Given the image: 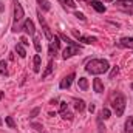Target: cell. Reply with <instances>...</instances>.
I'll list each match as a JSON object with an SVG mask.
<instances>
[{
	"mask_svg": "<svg viewBox=\"0 0 133 133\" xmlns=\"http://www.w3.org/2000/svg\"><path fill=\"white\" fill-rule=\"evenodd\" d=\"M108 68H110V64L105 59H91L85 65L87 73H90V74H104L108 71Z\"/></svg>",
	"mask_w": 133,
	"mask_h": 133,
	"instance_id": "obj_1",
	"label": "cell"
},
{
	"mask_svg": "<svg viewBox=\"0 0 133 133\" xmlns=\"http://www.w3.org/2000/svg\"><path fill=\"white\" fill-rule=\"evenodd\" d=\"M111 108L116 113V116H122L125 110V96L122 93H115L111 98Z\"/></svg>",
	"mask_w": 133,
	"mask_h": 133,
	"instance_id": "obj_2",
	"label": "cell"
},
{
	"mask_svg": "<svg viewBox=\"0 0 133 133\" xmlns=\"http://www.w3.org/2000/svg\"><path fill=\"white\" fill-rule=\"evenodd\" d=\"M12 2H14V23H12V31L17 33V31H22L20 26H19V23H20V20L23 19L25 11H23L22 5H20L17 0H12Z\"/></svg>",
	"mask_w": 133,
	"mask_h": 133,
	"instance_id": "obj_3",
	"label": "cell"
},
{
	"mask_svg": "<svg viewBox=\"0 0 133 133\" xmlns=\"http://www.w3.org/2000/svg\"><path fill=\"white\" fill-rule=\"evenodd\" d=\"M115 6L124 12H129V14H133V2L132 0H116Z\"/></svg>",
	"mask_w": 133,
	"mask_h": 133,
	"instance_id": "obj_4",
	"label": "cell"
},
{
	"mask_svg": "<svg viewBox=\"0 0 133 133\" xmlns=\"http://www.w3.org/2000/svg\"><path fill=\"white\" fill-rule=\"evenodd\" d=\"M39 22H40V26H42V30H43V34H45V37L48 39V40H53V33H51V30H50V26L46 25V22H45V19H43V16H42V12H39Z\"/></svg>",
	"mask_w": 133,
	"mask_h": 133,
	"instance_id": "obj_5",
	"label": "cell"
},
{
	"mask_svg": "<svg viewBox=\"0 0 133 133\" xmlns=\"http://www.w3.org/2000/svg\"><path fill=\"white\" fill-rule=\"evenodd\" d=\"M79 46H71V45H66V48L64 50V59H70V57H73L74 54H77L79 53Z\"/></svg>",
	"mask_w": 133,
	"mask_h": 133,
	"instance_id": "obj_6",
	"label": "cell"
},
{
	"mask_svg": "<svg viewBox=\"0 0 133 133\" xmlns=\"http://www.w3.org/2000/svg\"><path fill=\"white\" fill-rule=\"evenodd\" d=\"M22 30H23L26 34H30V36H34V34H36V28H34V23H33L31 19H26V20L23 22Z\"/></svg>",
	"mask_w": 133,
	"mask_h": 133,
	"instance_id": "obj_7",
	"label": "cell"
},
{
	"mask_svg": "<svg viewBox=\"0 0 133 133\" xmlns=\"http://www.w3.org/2000/svg\"><path fill=\"white\" fill-rule=\"evenodd\" d=\"M74 73H71V74H68V76H65L62 81H61V84H59V87L62 88V90H65V88H70L71 87V84H73V81H74Z\"/></svg>",
	"mask_w": 133,
	"mask_h": 133,
	"instance_id": "obj_8",
	"label": "cell"
},
{
	"mask_svg": "<svg viewBox=\"0 0 133 133\" xmlns=\"http://www.w3.org/2000/svg\"><path fill=\"white\" fill-rule=\"evenodd\" d=\"M73 34H74L81 42H84V43H95V42H98L96 37H91V36H81L77 31H73Z\"/></svg>",
	"mask_w": 133,
	"mask_h": 133,
	"instance_id": "obj_9",
	"label": "cell"
},
{
	"mask_svg": "<svg viewBox=\"0 0 133 133\" xmlns=\"http://www.w3.org/2000/svg\"><path fill=\"white\" fill-rule=\"evenodd\" d=\"M119 45L124 48H132L133 50V37H122L119 40Z\"/></svg>",
	"mask_w": 133,
	"mask_h": 133,
	"instance_id": "obj_10",
	"label": "cell"
},
{
	"mask_svg": "<svg viewBox=\"0 0 133 133\" xmlns=\"http://www.w3.org/2000/svg\"><path fill=\"white\" fill-rule=\"evenodd\" d=\"M90 5H91V8H93V9H96L98 12H105V9H107V8H105V5H102L101 2H98V0H91V3H90Z\"/></svg>",
	"mask_w": 133,
	"mask_h": 133,
	"instance_id": "obj_11",
	"label": "cell"
},
{
	"mask_svg": "<svg viewBox=\"0 0 133 133\" xmlns=\"http://www.w3.org/2000/svg\"><path fill=\"white\" fill-rule=\"evenodd\" d=\"M124 133H133V116H129L124 125Z\"/></svg>",
	"mask_w": 133,
	"mask_h": 133,
	"instance_id": "obj_12",
	"label": "cell"
},
{
	"mask_svg": "<svg viewBox=\"0 0 133 133\" xmlns=\"http://www.w3.org/2000/svg\"><path fill=\"white\" fill-rule=\"evenodd\" d=\"M93 87H95V91L96 93H102L104 91V84H102L101 79H95L93 81Z\"/></svg>",
	"mask_w": 133,
	"mask_h": 133,
	"instance_id": "obj_13",
	"label": "cell"
},
{
	"mask_svg": "<svg viewBox=\"0 0 133 133\" xmlns=\"http://www.w3.org/2000/svg\"><path fill=\"white\" fill-rule=\"evenodd\" d=\"M34 66H33V70H34V73H39L40 71V62H42V59H40V56L39 54H36L34 56Z\"/></svg>",
	"mask_w": 133,
	"mask_h": 133,
	"instance_id": "obj_14",
	"label": "cell"
},
{
	"mask_svg": "<svg viewBox=\"0 0 133 133\" xmlns=\"http://www.w3.org/2000/svg\"><path fill=\"white\" fill-rule=\"evenodd\" d=\"M59 37H61V39H62L64 42H66V45H71V46H79V48H82V46H81L79 43H76V42H73V40H71L70 37H66L65 34H59Z\"/></svg>",
	"mask_w": 133,
	"mask_h": 133,
	"instance_id": "obj_15",
	"label": "cell"
},
{
	"mask_svg": "<svg viewBox=\"0 0 133 133\" xmlns=\"http://www.w3.org/2000/svg\"><path fill=\"white\" fill-rule=\"evenodd\" d=\"M59 3H61L64 8H70V9L76 8V3H74V0H59Z\"/></svg>",
	"mask_w": 133,
	"mask_h": 133,
	"instance_id": "obj_16",
	"label": "cell"
},
{
	"mask_svg": "<svg viewBox=\"0 0 133 133\" xmlns=\"http://www.w3.org/2000/svg\"><path fill=\"white\" fill-rule=\"evenodd\" d=\"M37 3H39V6H40L43 11H50V9H51V5H50L48 0H37Z\"/></svg>",
	"mask_w": 133,
	"mask_h": 133,
	"instance_id": "obj_17",
	"label": "cell"
},
{
	"mask_svg": "<svg viewBox=\"0 0 133 133\" xmlns=\"http://www.w3.org/2000/svg\"><path fill=\"white\" fill-rule=\"evenodd\" d=\"M74 108L77 110V111H84V108H85V102L82 99H76L74 101Z\"/></svg>",
	"mask_w": 133,
	"mask_h": 133,
	"instance_id": "obj_18",
	"label": "cell"
},
{
	"mask_svg": "<svg viewBox=\"0 0 133 133\" xmlns=\"http://www.w3.org/2000/svg\"><path fill=\"white\" fill-rule=\"evenodd\" d=\"M16 51H17V54H19L22 59L26 56V51H25V48H23V45H22V43H17V45H16Z\"/></svg>",
	"mask_w": 133,
	"mask_h": 133,
	"instance_id": "obj_19",
	"label": "cell"
},
{
	"mask_svg": "<svg viewBox=\"0 0 133 133\" xmlns=\"http://www.w3.org/2000/svg\"><path fill=\"white\" fill-rule=\"evenodd\" d=\"M77 84H79V88L81 90H87L88 88V81L85 77H79L77 79Z\"/></svg>",
	"mask_w": 133,
	"mask_h": 133,
	"instance_id": "obj_20",
	"label": "cell"
},
{
	"mask_svg": "<svg viewBox=\"0 0 133 133\" xmlns=\"http://www.w3.org/2000/svg\"><path fill=\"white\" fill-rule=\"evenodd\" d=\"M0 74L2 76L8 74V64H6V61H0Z\"/></svg>",
	"mask_w": 133,
	"mask_h": 133,
	"instance_id": "obj_21",
	"label": "cell"
},
{
	"mask_svg": "<svg viewBox=\"0 0 133 133\" xmlns=\"http://www.w3.org/2000/svg\"><path fill=\"white\" fill-rule=\"evenodd\" d=\"M51 71H53V61L50 59V62H48V65H46V70H45V73L42 74V77L45 79V77H46V76H48V74H50Z\"/></svg>",
	"mask_w": 133,
	"mask_h": 133,
	"instance_id": "obj_22",
	"label": "cell"
},
{
	"mask_svg": "<svg viewBox=\"0 0 133 133\" xmlns=\"http://www.w3.org/2000/svg\"><path fill=\"white\" fill-rule=\"evenodd\" d=\"M34 48H36V51L37 53H40L42 51V45H40V40H39V37H34Z\"/></svg>",
	"mask_w": 133,
	"mask_h": 133,
	"instance_id": "obj_23",
	"label": "cell"
},
{
	"mask_svg": "<svg viewBox=\"0 0 133 133\" xmlns=\"http://www.w3.org/2000/svg\"><path fill=\"white\" fill-rule=\"evenodd\" d=\"M5 122H6L11 129H16V122H14V119H12L11 116H6V118H5Z\"/></svg>",
	"mask_w": 133,
	"mask_h": 133,
	"instance_id": "obj_24",
	"label": "cell"
},
{
	"mask_svg": "<svg viewBox=\"0 0 133 133\" xmlns=\"http://www.w3.org/2000/svg\"><path fill=\"white\" fill-rule=\"evenodd\" d=\"M101 118L108 119V118H110V110H108V108H102V111H101Z\"/></svg>",
	"mask_w": 133,
	"mask_h": 133,
	"instance_id": "obj_25",
	"label": "cell"
},
{
	"mask_svg": "<svg viewBox=\"0 0 133 133\" xmlns=\"http://www.w3.org/2000/svg\"><path fill=\"white\" fill-rule=\"evenodd\" d=\"M98 129H99V133L105 132V127L102 125V118H98Z\"/></svg>",
	"mask_w": 133,
	"mask_h": 133,
	"instance_id": "obj_26",
	"label": "cell"
},
{
	"mask_svg": "<svg viewBox=\"0 0 133 133\" xmlns=\"http://www.w3.org/2000/svg\"><path fill=\"white\" fill-rule=\"evenodd\" d=\"M118 73H119V68H118V66H113V70H111V73H110V79H113Z\"/></svg>",
	"mask_w": 133,
	"mask_h": 133,
	"instance_id": "obj_27",
	"label": "cell"
},
{
	"mask_svg": "<svg viewBox=\"0 0 133 133\" xmlns=\"http://www.w3.org/2000/svg\"><path fill=\"white\" fill-rule=\"evenodd\" d=\"M62 118H64V119H68V121H71V119H73V115L68 113V111H64V113H62Z\"/></svg>",
	"mask_w": 133,
	"mask_h": 133,
	"instance_id": "obj_28",
	"label": "cell"
},
{
	"mask_svg": "<svg viewBox=\"0 0 133 133\" xmlns=\"http://www.w3.org/2000/svg\"><path fill=\"white\" fill-rule=\"evenodd\" d=\"M74 16H76V17H77L79 20H82V22H85V16H84L82 12H79V11H76V12H74Z\"/></svg>",
	"mask_w": 133,
	"mask_h": 133,
	"instance_id": "obj_29",
	"label": "cell"
},
{
	"mask_svg": "<svg viewBox=\"0 0 133 133\" xmlns=\"http://www.w3.org/2000/svg\"><path fill=\"white\" fill-rule=\"evenodd\" d=\"M39 111H40V108H39V107H37V108H34L33 111L30 113V118H36V116L39 115Z\"/></svg>",
	"mask_w": 133,
	"mask_h": 133,
	"instance_id": "obj_30",
	"label": "cell"
},
{
	"mask_svg": "<svg viewBox=\"0 0 133 133\" xmlns=\"http://www.w3.org/2000/svg\"><path fill=\"white\" fill-rule=\"evenodd\" d=\"M66 108H68V104L66 102H61V113L66 111Z\"/></svg>",
	"mask_w": 133,
	"mask_h": 133,
	"instance_id": "obj_31",
	"label": "cell"
},
{
	"mask_svg": "<svg viewBox=\"0 0 133 133\" xmlns=\"http://www.w3.org/2000/svg\"><path fill=\"white\" fill-rule=\"evenodd\" d=\"M53 42H54V45H56V48H59V46H61V42H59V39H57L56 36L53 37Z\"/></svg>",
	"mask_w": 133,
	"mask_h": 133,
	"instance_id": "obj_32",
	"label": "cell"
},
{
	"mask_svg": "<svg viewBox=\"0 0 133 133\" xmlns=\"http://www.w3.org/2000/svg\"><path fill=\"white\" fill-rule=\"evenodd\" d=\"M88 110H90V113H93L95 111V104H90L88 105Z\"/></svg>",
	"mask_w": 133,
	"mask_h": 133,
	"instance_id": "obj_33",
	"label": "cell"
},
{
	"mask_svg": "<svg viewBox=\"0 0 133 133\" xmlns=\"http://www.w3.org/2000/svg\"><path fill=\"white\" fill-rule=\"evenodd\" d=\"M20 42H22V45H28V40H26L25 37H22V40H20Z\"/></svg>",
	"mask_w": 133,
	"mask_h": 133,
	"instance_id": "obj_34",
	"label": "cell"
},
{
	"mask_svg": "<svg viewBox=\"0 0 133 133\" xmlns=\"http://www.w3.org/2000/svg\"><path fill=\"white\" fill-rule=\"evenodd\" d=\"M3 9H5V6H3V3H0V12H2Z\"/></svg>",
	"mask_w": 133,
	"mask_h": 133,
	"instance_id": "obj_35",
	"label": "cell"
},
{
	"mask_svg": "<svg viewBox=\"0 0 133 133\" xmlns=\"http://www.w3.org/2000/svg\"><path fill=\"white\" fill-rule=\"evenodd\" d=\"M3 99V91H0V101Z\"/></svg>",
	"mask_w": 133,
	"mask_h": 133,
	"instance_id": "obj_36",
	"label": "cell"
},
{
	"mask_svg": "<svg viewBox=\"0 0 133 133\" xmlns=\"http://www.w3.org/2000/svg\"><path fill=\"white\" fill-rule=\"evenodd\" d=\"M104 2H113V0H104Z\"/></svg>",
	"mask_w": 133,
	"mask_h": 133,
	"instance_id": "obj_37",
	"label": "cell"
},
{
	"mask_svg": "<svg viewBox=\"0 0 133 133\" xmlns=\"http://www.w3.org/2000/svg\"><path fill=\"white\" fill-rule=\"evenodd\" d=\"M132 90H133V82H132Z\"/></svg>",
	"mask_w": 133,
	"mask_h": 133,
	"instance_id": "obj_38",
	"label": "cell"
},
{
	"mask_svg": "<svg viewBox=\"0 0 133 133\" xmlns=\"http://www.w3.org/2000/svg\"><path fill=\"white\" fill-rule=\"evenodd\" d=\"M0 124H2V118H0Z\"/></svg>",
	"mask_w": 133,
	"mask_h": 133,
	"instance_id": "obj_39",
	"label": "cell"
},
{
	"mask_svg": "<svg viewBox=\"0 0 133 133\" xmlns=\"http://www.w3.org/2000/svg\"><path fill=\"white\" fill-rule=\"evenodd\" d=\"M132 2H133V0H132Z\"/></svg>",
	"mask_w": 133,
	"mask_h": 133,
	"instance_id": "obj_40",
	"label": "cell"
}]
</instances>
